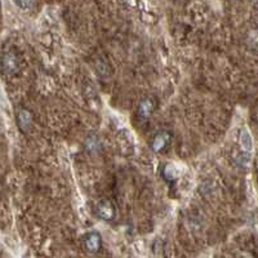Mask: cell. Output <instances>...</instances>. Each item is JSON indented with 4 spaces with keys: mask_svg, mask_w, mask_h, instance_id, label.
<instances>
[{
    "mask_svg": "<svg viewBox=\"0 0 258 258\" xmlns=\"http://www.w3.org/2000/svg\"><path fill=\"white\" fill-rule=\"evenodd\" d=\"M240 144L246 153H250V151H252V149H253L252 136H250V133L248 132L245 128L241 129L240 131Z\"/></svg>",
    "mask_w": 258,
    "mask_h": 258,
    "instance_id": "9",
    "label": "cell"
},
{
    "mask_svg": "<svg viewBox=\"0 0 258 258\" xmlns=\"http://www.w3.org/2000/svg\"><path fill=\"white\" fill-rule=\"evenodd\" d=\"M97 216L103 221H112L116 217L115 204L109 199H102L96 204Z\"/></svg>",
    "mask_w": 258,
    "mask_h": 258,
    "instance_id": "1",
    "label": "cell"
},
{
    "mask_svg": "<svg viewBox=\"0 0 258 258\" xmlns=\"http://www.w3.org/2000/svg\"><path fill=\"white\" fill-rule=\"evenodd\" d=\"M16 3L24 9H30L34 6V0H16Z\"/></svg>",
    "mask_w": 258,
    "mask_h": 258,
    "instance_id": "10",
    "label": "cell"
},
{
    "mask_svg": "<svg viewBox=\"0 0 258 258\" xmlns=\"http://www.w3.org/2000/svg\"><path fill=\"white\" fill-rule=\"evenodd\" d=\"M170 142H172V135L168 131H160L154 136L150 146H151V150L154 153H161L169 146Z\"/></svg>",
    "mask_w": 258,
    "mask_h": 258,
    "instance_id": "2",
    "label": "cell"
},
{
    "mask_svg": "<svg viewBox=\"0 0 258 258\" xmlns=\"http://www.w3.org/2000/svg\"><path fill=\"white\" fill-rule=\"evenodd\" d=\"M85 149L89 154H97L102 149V144H101L100 138L96 136H89L85 141Z\"/></svg>",
    "mask_w": 258,
    "mask_h": 258,
    "instance_id": "8",
    "label": "cell"
},
{
    "mask_svg": "<svg viewBox=\"0 0 258 258\" xmlns=\"http://www.w3.org/2000/svg\"><path fill=\"white\" fill-rule=\"evenodd\" d=\"M182 170L177 164H167L163 169V177L167 181H174L181 176Z\"/></svg>",
    "mask_w": 258,
    "mask_h": 258,
    "instance_id": "7",
    "label": "cell"
},
{
    "mask_svg": "<svg viewBox=\"0 0 258 258\" xmlns=\"http://www.w3.org/2000/svg\"><path fill=\"white\" fill-rule=\"evenodd\" d=\"M2 68L6 74H13L18 69V58L13 53H4L2 58Z\"/></svg>",
    "mask_w": 258,
    "mask_h": 258,
    "instance_id": "5",
    "label": "cell"
},
{
    "mask_svg": "<svg viewBox=\"0 0 258 258\" xmlns=\"http://www.w3.org/2000/svg\"><path fill=\"white\" fill-rule=\"evenodd\" d=\"M17 124L18 128L22 132H27L32 124V114L27 109H20L17 112Z\"/></svg>",
    "mask_w": 258,
    "mask_h": 258,
    "instance_id": "6",
    "label": "cell"
},
{
    "mask_svg": "<svg viewBox=\"0 0 258 258\" xmlns=\"http://www.w3.org/2000/svg\"><path fill=\"white\" fill-rule=\"evenodd\" d=\"M154 110H155V101L151 97H146V98H144L141 102L138 103L137 115L142 120H147L153 115Z\"/></svg>",
    "mask_w": 258,
    "mask_h": 258,
    "instance_id": "4",
    "label": "cell"
},
{
    "mask_svg": "<svg viewBox=\"0 0 258 258\" xmlns=\"http://www.w3.org/2000/svg\"><path fill=\"white\" fill-rule=\"evenodd\" d=\"M83 241H84L85 249L88 250L89 253L100 252L101 246H102V238H101V235L97 231L88 232L83 238Z\"/></svg>",
    "mask_w": 258,
    "mask_h": 258,
    "instance_id": "3",
    "label": "cell"
}]
</instances>
